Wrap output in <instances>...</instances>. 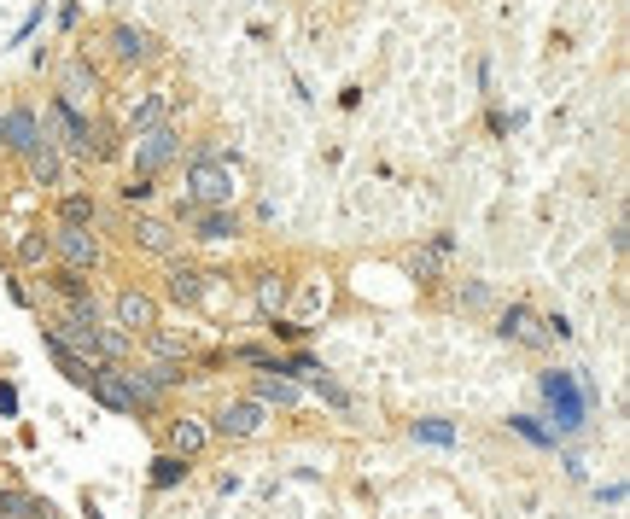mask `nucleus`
<instances>
[{"instance_id": "obj_20", "label": "nucleus", "mask_w": 630, "mask_h": 519, "mask_svg": "<svg viewBox=\"0 0 630 519\" xmlns=\"http://www.w3.org/2000/svg\"><path fill=\"white\" fill-rule=\"evenodd\" d=\"M58 216H65V228H88V222H94V198L70 193V198H65V211H58Z\"/></svg>"}, {"instance_id": "obj_22", "label": "nucleus", "mask_w": 630, "mask_h": 519, "mask_svg": "<svg viewBox=\"0 0 630 519\" xmlns=\"http://www.w3.org/2000/svg\"><path fill=\"white\" fill-rule=\"evenodd\" d=\"M182 473H187V455H164V461H152V478H158V484H175Z\"/></svg>"}, {"instance_id": "obj_19", "label": "nucleus", "mask_w": 630, "mask_h": 519, "mask_svg": "<svg viewBox=\"0 0 630 519\" xmlns=\"http://www.w3.org/2000/svg\"><path fill=\"white\" fill-rule=\"evenodd\" d=\"M128 123H135V135H140V128H158V123H164V94H146L135 112H128Z\"/></svg>"}, {"instance_id": "obj_26", "label": "nucleus", "mask_w": 630, "mask_h": 519, "mask_svg": "<svg viewBox=\"0 0 630 519\" xmlns=\"http://www.w3.org/2000/svg\"><path fill=\"white\" fill-rule=\"evenodd\" d=\"M18 257H24V263H42V257H47V239H24V245H18Z\"/></svg>"}, {"instance_id": "obj_9", "label": "nucleus", "mask_w": 630, "mask_h": 519, "mask_svg": "<svg viewBox=\"0 0 630 519\" xmlns=\"http://www.w3.org/2000/svg\"><path fill=\"white\" fill-rule=\"evenodd\" d=\"M117 327H128V333H152V327H158V304L146 292H123V298H117Z\"/></svg>"}, {"instance_id": "obj_16", "label": "nucleus", "mask_w": 630, "mask_h": 519, "mask_svg": "<svg viewBox=\"0 0 630 519\" xmlns=\"http://www.w3.org/2000/svg\"><path fill=\"white\" fill-rule=\"evenodd\" d=\"M135 239L146 245V252H158V257L175 252V234H169V222H152V216H140V222H135Z\"/></svg>"}, {"instance_id": "obj_5", "label": "nucleus", "mask_w": 630, "mask_h": 519, "mask_svg": "<svg viewBox=\"0 0 630 519\" xmlns=\"http://www.w3.org/2000/svg\"><path fill=\"white\" fill-rule=\"evenodd\" d=\"M496 333L508 338V345H525V351H543L548 345V327L537 321L525 304H514V309H502V321H496Z\"/></svg>"}, {"instance_id": "obj_24", "label": "nucleus", "mask_w": 630, "mask_h": 519, "mask_svg": "<svg viewBox=\"0 0 630 519\" xmlns=\"http://www.w3.org/2000/svg\"><path fill=\"white\" fill-rule=\"evenodd\" d=\"M514 426H519L525 438H532V444H555V432H543V426H537L532 414H514Z\"/></svg>"}, {"instance_id": "obj_1", "label": "nucleus", "mask_w": 630, "mask_h": 519, "mask_svg": "<svg viewBox=\"0 0 630 519\" xmlns=\"http://www.w3.org/2000/svg\"><path fill=\"white\" fill-rule=\"evenodd\" d=\"M187 187H193V205H228V198H234V169L216 152H205L187 169Z\"/></svg>"}, {"instance_id": "obj_27", "label": "nucleus", "mask_w": 630, "mask_h": 519, "mask_svg": "<svg viewBox=\"0 0 630 519\" xmlns=\"http://www.w3.org/2000/svg\"><path fill=\"white\" fill-rule=\"evenodd\" d=\"M462 304H467V309H485V304H490V292H485V286L473 281V286H467V292H462Z\"/></svg>"}, {"instance_id": "obj_21", "label": "nucleus", "mask_w": 630, "mask_h": 519, "mask_svg": "<svg viewBox=\"0 0 630 519\" xmlns=\"http://www.w3.org/2000/svg\"><path fill=\"white\" fill-rule=\"evenodd\" d=\"M257 304H263V309H286V281H280V275H263V281H257Z\"/></svg>"}, {"instance_id": "obj_4", "label": "nucleus", "mask_w": 630, "mask_h": 519, "mask_svg": "<svg viewBox=\"0 0 630 519\" xmlns=\"http://www.w3.org/2000/svg\"><path fill=\"white\" fill-rule=\"evenodd\" d=\"M88 391H94V403H105V408H112V414H135V397H128L123 368L94 362V379H88Z\"/></svg>"}, {"instance_id": "obj_15", "label": "nucleus", "mask_w": 630, "mask_h": 519, "mask_svg": "<svg viewBox=\"0 0 630 519\" xmlns=\"http://www.w3.org/2000/svg\"><path fill=\"white\" fill-rule=\"evenodd\" d=\"M169 298H175V304H198V298H205V275H198V268H169Z\"/></svg>"}, {"instance_id": "obj_7", "label": "nucleus", "mask_w": 630, "mask_h": 519, "mask_svg": "<svg viewBox=\"0 0 630 519\" xmlns=\"http://www.w3.org/2000/svg\"><path fill=\"white\" fill-rule=\"evenodd\" d=\"M58 257H65V268H94L99 263V239L88 234V228H58Z\"/></svg>"}, {"instance_id": "obj_14", "label": "nucleus", "mask_w": 630, "mask_h": 519, "mask_svg": "<svg viewBox=\"0 0 630 519\" xmlns=\"http://www.w3.org/2000/svg\"><path fill=\"white\" fill-rule=\"evenodd\" d=\"M29 175H35V182H42V187H53L58 182V175H65V164H58V152H53V146H47V141H35V146H29Z\"/></svg>"}, {"instance_id": "obj_6", "label": "nucleus", "mask_w": 630, "mask_h": 519, "mask_svg": "<svg viewBox=\"0 0 630 519\" xmlns=\"http://www.w3.org/2000/svg\"><path fill=\"white\" fill-rule=\"evenodd\" d=\"M257 426H263V403L257 397H239V403H228L216 421H210V432H222V438H252Z\"/></svg>"}, {"instance_id": "obj_17", "label": "nucleus", "mask_w": 630, "mask_h": 519, "mask_svg": "<svg viewBox=\"0 0 630 519\" xmlns=\"http://www.w3.org/2000/svg\"><path fill=\"white\" fill-rule=\"evenodd\" d=\"M210 444V426L205 421H175V455H198Z\"/></svg>"}, {"instance_id": "obj_11", "label": "nucleus", "mask_w": 630, "mask_h": 519, "mask_svg": "<svg viewBox=\"0 0 630 519\" xmlns=\"http://www.w3.org/2000/svg\"><path fill=\"white\" fill-rule=\"evenodd\" d=\"M47 123L58 128V141L70 146V152H88V123L76 117V105H65V99H53L47 105Z\"/></svg>"}, {"instance_id": "obj_10", "label": "nucleus", "mask_w": 630, "mask_h": 519, "mask_svg": "<svg viewBox=\"0 0 630 519\" xmlns=\"http://www.w3.org/2000/svg\"><path fill=\"white\" fill-rule=\"evenodd\" d=\"M112 47H117V58H123V65H146V58L158 53L152 29H135V24H117V29H112Z\"/></svg>"}, {"instance_id": "obj_23", "label": "nucleus", "mask_w": 630, "mask_h": 519, "mask_svg": "<svg viewBox=\"0 0 630 519\" xmlns=\"http://www.w3.org/2000/svg\"><path fill=\"white\" fill-rule=\"evenodd\" d=\"M415 438H426V444H455V432H449L444 421H415Z\"/></svg>"}, {"instance_id": "obj_18", "label": "nucleus", "mask_w": 630, "mask_h": 519, "mask_svg": "<svg viewBox=\"0 0 630 519\" xmlns=\"http://www.w3.org/2000/svg\"><path fill=\"white\" fill-rule=\"evenodd\" d=\"M0 507L12 519H47V502H35V496H24V491H0Z\"/></svg>"}, {"instance_id": "obj_12", "label": "nucleus", "mask_w": 630, "mask_h": 519, "mask_svg": "<svg viewBox=\"0 0 630 519\" xmlns=\"http://www.w3.org/2000/svg\"><path fill=\"white\" fill-rule=\"evenodd\" d=\"M298 385L292 379H280V362H263V379H257V403H280V408H292L298 403Z\"/></svg>"}, {"instance_id": "obj_8", "label": "nucleus", "mask_w": 630, "mask_h": 519, "mask_svg": "<svg viewBox=\"0 0 630 519\" xmlns=\"http://www.w3.org/2000/svg\"><path fill=\"white\" fill-rule=\"evenodd\" d=\"M0 141L12 146V152H29V146L42 141V123H35V112H24V105L0 112Z\"/></svg>"}, {"instance_id": "obj_25", "label": "nucleus", "mask_w": 630, "mask_h": 519, "mask_svg": "<svg viewBox=\"0 0 630 519\" xmlns=\"http://www.w3.org/2000/svg\"><path fill=\"white\" fill-rule=\"evenodd\" d=\"M315 397H322V403H333V408H350V397L338 391V385H327L322 374H315Z\"/></svg>"}, {"instance_id": "obj_2", "label": "nucleus", "mask_w": 630, "mask_h": 519, "mask_svg": "<svg viewBox=\"0 0 630 519\" xmlns=\"http://www.w3.org/2000/svg\"><path fill=\"white\" fill-rule=\"evenodd\" d=\"M175 152H182V141H175V128H169V123L140 128V135H135V169H140V175H158Z\"/></svg>"}, {"instance_id": "obj_13", "label": "nucleus", "mask_w": 630, "mask_h": 519, "mask_svg": "<svg viewBox=\"0 0 630 519\" xmlns=\"http://www.w3.org/2000/svg\"><path fill=\"white\" fill-rule=\"evenodd\" d=\"M99 94V76L88 71L82 58H76V65H65V82H58V99H65V105H82V99H94Z\"/></svg>"}, {"instance_id": "obj_3", "label": "nucleus", "mask_w": 630, "mask_h": 519, "mask_svg": "<svg viewBox=\"0 0 630 519\" xmlns=\"http://www.w3.org/2000/svg\"><path fill=\"white\" fill-rule=\"evenodd\" d=\"M543 397L555 403V421H560V432H578L584 426V391L572 385V374H543Z\"/></svg>"}]
</instances>
